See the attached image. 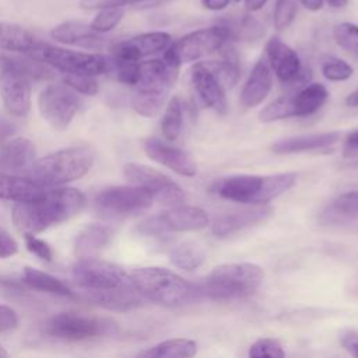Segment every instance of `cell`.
I'll use <instances>...</instances> for the list:
<instances>
[{
  "mask_svg": "<svg viewBox=\"0 0 358 358\" xmlns=\"http://www.w3.org/2000/svg\"><path fill=\"white\" fill-rule=\"evenodd\" d=\"M85 206V196L76 187L49 189L39 200L17 203L13 222L22 234H39L77 215Z\"/></svg>",
  "mask_w": 358,
  "mask_h": 358,
  "instance_id": "cell-1",
  "label": "cell"
},
{
  "mask_svg": "<svg viewBox=\"0 0 358 358\" xmlns=\"http://www.w3.org/2000/svg\"><path fill=\"white\" fill-rule=\"evenodd\" d=\"M295 172L271 175L239 173L222 178L214 185V192L224 200L243 206L268 204L271 200L291 190L296 183Z\"/></svg>",
  "mask_w": 358,
  "mask_h": 358,
  "instance_id": "cell-2",
  "label": "cell"
},
{
  "mask_svg": "<svg viewBox=\"0 0 358 358\" xmlns=\"http://www.w3.org/2000/svg\"><path fill=\"white\" fill-rule=\"evenodd\" d=\"M94 161L95 152L90 147H69L34 161L27 176L45 189H55L85 176Z\"/></svg>",
  "mask_w": 358,
  "mask_h": 358,
  "instance_id": "cell-3",
  "label": "cell"
},
{
  "mask_svg": "<svg viewBox=\"0 0 358 358\" xmlns=\"http://www.w3.org/2000/svg\"><path fill=\"white\" fill-rule=\"evenodd\" d=\"M130 278L144 299L162 306H183L201 298L199 284L185 280L169 268L140 267L130 273Z\"/></svg>",
  "mask_w": 358,
  "mask_h": 358,
  "instance_id": "cell-4",
  "label": "cell"
},
{
  "mask_svg": "<svg viewBox=\"0 0 358 358\" xmlns=\"http://www.w3.org/2000/svg\"><path fill=\"white\" fill-rule=\"evenodd\" d=\"M264 280L263 268L256 263H224L199 284L201 298L232 301L252 295Z\"/></svg>",
  "mask_w": 358,
  "mask_h": 358,
  "instance_id": "cell-5",
  "label": "cell"
},
{
  "mask_svg": "<svg viewBox=\"0 0 358 358\" xmlns=\"http://www.w3.org/2000/svg\"><path fill=\"white\" fill-rule=\"evenodd\" d=\"M73 278L90 301L109 292L134 287L130 274L122 267L98 257L78 259L73 266Z\"/></svg>",
  "mask_w": 358,
  "mask_h": 358,
  "instance_id": "cell-6",
  "label": "cell"
},
{
  "mask_svg": "<svg viewBox=\"0 0 358 358\" xmlns=\"http://www.w3.org/2000/svg\"><path fill=\"white\" fill-rule=\"evenodd\" d=\"M208 224L210 217L206 210L197 206L180 204L143 220L136 231L148 238H165L176 232L200 231Z\"/></svg>",
  "mask_w": 358,
  "mask_h": 358,
  "instance_id": "cell-7",
  "label": "cell"
},
{
  "mask_svg": "<svg viewBox=\"0 0 358 358\" xmlns=\"http://www.w3.org/2000/svg\"><path fill=\"white\" fill-rule=\"evenodd\" d=\"M35 57L56 69L64 74H80V76H92L108 73L110 70L109 57L101 53H87L70 50L52 45L39 43L38 49L34 52Z\"/></svg>",
  "mask_w": 358,
  "mask_h": 358,
  "instance_id": "cell-8",
  "label": "cell"
},
{
  "mask_svg": "<svg viewBox=\"0 0 358 358\" xmlns=\"http://www.w3.org/2000/svg\"><path fill=\"white\" fill-rule=\"evenodd\" d=\"M122 171L129 185L145 189L154 201L166 207L185 204V190L164 172L138 162H127Z\"/></svg>",
  "mask_w": 358,
  "mask_h": 358,
  "instance_id": "cell-9",
  "label": "cell"
},
{
  "mask_svg": "<svg viewBox=\"0 0 358 358\" xmlns=\"http://www.w3.org/2000/svg\"><path fill=\"white\" fill-rule=\"evenodd\" d=\"M154 203L152 196L143 187L133 185L112 186L95 197L96 211L106 218H127L147 211Z\"/></svg>",
  "mask_w": 358,
  "mask_h": 358,
  "instance_id": "cell-10",
  "label": "cell"
},
{
  "mask_svg": "<svg viewBox=\"0 0 358 358\" xmlns=\"http://www.w3.org/2000/svg\"><path fill=\"white\" fill-rule=\"evenodd\" d=\"M43 331L62 340H87L109 336L116 331V324L105 317H92L73 312H62L52 316L43 326Z\"/></svg>",
  "mask_w": 358,
  "mask_h": 358,
  "instance_id": "cell-11",
  "label": "cell"
},
{
  "mask_svg": "<svg viewBox=\"0 0 358 358\" xmlns=\"http://www.w3.org/2000/svg\"><path fill=\"white\" fill-rule=\"evenodd\" d=\"M232 32L228 27L211 25L192 31L171 45L179 56L182 64L189 62H199L208 55L220 52L227 43H229Z\"/></svg>",
  "mask_w": 358,
  "mask_h": 358,
  "instance_id": "cell-12",
  "label": "cell"
},
{
  "mask_svg": "<svg viewBox=\"0 0 358 358\" xmlns=\"http://www.w3.org/2000/svg\"><path fill=\"white\" fill-rule=\"evenodd\" d=\"M78 106L77 94L64 84H49L42 90L38 98L42 119L55 130L67 129Z\"/></svg>",
  "mask_w": 358,
  "mask_h": 358,
  "instance_id": "cell-13",
  "label": "cell"
},
{
  "mask_svg": "<svg viewBox=\"0 0 358 358\" xmlns=\"http://www.w3.org/2000/svg\"><path fill=\"white\" fill-rule=\"evenodd\" d=\"M264 50L266 60L281 84L303 87L309 83L310 71L306 73L298 53L280 36H271L266 42Z\"/></svg>",
  "mask_w": 358,
  "mask_h": 358,
  "instance_id": "cell-14",
  "label": "cell"
},
{
  "mask_svg": "<svg viewBox=\"0 0 358 358\" xmlns=\"http://www.w3.org/2000/svg\"><path fill=\"white\" fill-rule=\"evenodd\" d=\"M0 96L13 116L22 117L31 109V81L17 70L8 56H0Z\"/></svg>",
  "mask_w": 358,
  "mask_h": 358,
  "instance_id": "cell-15",
  "label": "cell"
},
{
  "mask_svg": "<svg viewBox=\"0 0 358 358\" xmlns=\"http://www.w3.org/2000/svg\"><path fill=\"white\" fill-rule=\"evenodd\" d=\"M143 148L151 161L168 168L179 176L194 178L197 175V165L192 155L165 140L148 137L143 141Z\"/></svg>",
  "mask_w": 358,
  "mask_h": 358,
  "instance_id": "cell-16",
  "label": "cell"
},
{
  "mask_svg": "<svg viewBox=\"0 0 358 358\" xmlns=\"http://www.w3.org/2000/svg\"><path fill=\"white\" fill-rule=\"evenodd\" d=\"M172 43L171 34L165 31H152L136 35L126 41L116 43L112 49L113 60H129L141 62V59L164 53L165 49Z\"/></svg>",
  "mask_w": 358,
  "mask_h": 358,
  "instance_id": "cell-17",
  "label": "cell"
},
{
  "mask_svg": "<svg viewBox=\"0 0 358 358\" xmlns=\"http://www.w3.org/2000/svg\"><path fill=\"white\" fill-rule=\"evenodd\" d=\"M271 213L273 208L268 204H253L227 211L214 218L211 232L218 238H225L267 220Z\"/></svg>",
  "mask_w": 358,
  "mask_h": 358,
  "instance_id": "cell-18",
  "label": "cell"
},
{
  "mask_svg": "<svg viewBox=\"0 0 358 358\" xmlns=\"http://www.w3.org/2000/svg\"><path fill=\"white\" fill-rule=\"evenodd\" d=\"M190 80L196 95L206 108L214 110L218 115H227L228 99L225 88L201 62H197L192 67Z\"/></svg>",
  "mask_w": 358,
  "mask_h": 358,
  "instance_id": "cell-19",
  "label": "cell"
},
{
  "mask_svg": "<svg viewBox=\"0 0 358 358\" xmlns=\"http://www.w3.org/2000/svg\"><path fill=\"white\" fill-rule=\"evenodd\" d=\"M273 90V71L266 59H259L252 67L241 91V105L252 109L263 103Z\"/></svg>",
  "mask_w": 358,
  "mask_h": 358,
  "instance_id": "cell-20",
  "label": "cell"
},
{
  "mask_svg": "<svg viewBox=\"0 0 358 358\" xmlns=\"http://www.w3.org/2000/svg\"><path fill=\"white\" fill-rule=\"evenodd\" d=\"M341 140V133L337 130L320 131V133H306L281 138L271 144V151L274 154H299L308 151L326 150L336 145Z\"/></svg>",
  "mask_w": 358,
  "mask_h": 358,
  "instance_id": "cell-21",
  "label": "cell"
},
{
  "mask_svg": "<svg viewBox=\"0 0 358 358\" xmlns=\"http://www.w3.org/2000/svg\"><path fill=\"white\" fill-rule=\"evenodd\" d=\"M50 36L64 45H73L83 49L99 50L105 48L106 38L95 32L90 24L83 21H66L50 31Z\"/></svg>",
  "mask_w": 358,
  "mask_h": 358,
  "instance_id": "cell-22",
  "label": "cell"
},
{
  "mask_svg": "<svg viewBox=\"0 0 358 358\" xmlns=\"http://www.w3.org/2000/svg\"><path fill=\"white\" fill-rule=\"evenodd\" d=\"M35 161V145L25 137H13L0 145V172L18 173Z\"/></svg>",
  "mask_w": 358,
  "mask_h": 358,
  "instance_id": "cell-23",
  "label": "cell"
},
{
  "mask_svg": "<svg viewBox=\"0 0 358 358\" xmlns=\"http://www.w3.org/2000/svg\"><path fill=\"white\" fill-rule=\"evenodd\" d=\"M49 189L31 180L28 176L0 172V199L15 203H31L39 200Z\"/></svg>",
  "mask_w": 358,
  "mask_h": 358,
  "instance_id": "cell-24",
  "label": "cell"
},
{
  "mask_svg": "<svg viewBox=\"0 0 358 358\" xmlns=\"http://www.w3.org/2000/svg\"><path fill=\"white\" fill-rule=\"evenodd\" d=\"M355 220H358V190L337 196L319 214L322 225H343Z\"/></svg>",
  "mask_w": 358,
  "mask_h": 358,
  "instance_id": "cell-25",
  "label": "cell"
},
{
  "mask_svg": "<svg viewBox=\"0 0 358 358\" xmlns=\"http://www.w3.org/2000/svg\"><path fill=\"white\" fill-rule=\"evenodd\" d=\"M329 90L322 83H308L292 95L294 117L315 115L329 99Z\"/></svg>",
  "mask_w": 358,
  "mask_h": 358,
  "instance_id": "cell-26",
  "label": "cell"
},
{
  "mask_svg": "<svg viewBox=\"0 0 358 358\" xmlns=\"http://www.w3.org/2000/svg\"><path fill=\"white\" fill-rule=\"evenodd\" d=\"M112 231L102 224L87 225L74 241V253L77 259L96 257V255L110 242Z\"/></svg>",
  "mask_w": 358,
  "mask_h": 358,
  "instance_id": "cell-27",
  "label": "cell"
},
{
  "mask_svg": "<svg viewBox=\"0 0 358 358\" xmlns=\"http://www.w3.org/2000/svg\"><path fill=\"white\" fill-rule=\"evenodd\" d=\"M197 354V343L192 338L175 337L157 343L134 358H193Z\"/></svg>",
  "mask_w": 358,
  "mask_h": 358,
  "instance_id": "cell-28",
  "label": "cell"
},
{
  "mask_svg": "<svg viewBox=\"0 0 358 358\" xmlns=\"http://www.w3.org/2000/svg\"><path fill=\"white\" fill-rule=\"evenodd\" d=\"M39 43L24 27L10 22H0V49L15 53L35 52Z\"/></svg>",
  "mask_w": 358,
  "mask_h": 358,
  "instance_id": "cell-29",
  "label": "cell"
},
{
  "mask_svg": "<svg viewBox=\"0 0 358 358\" xmlns=\"http://www.w3.org/2000/svg\"><path fill=\"white\" fill-rule=\"evenodd\" d=\"M220 52L222 53L221 59L206 60L201 63L215 76V78L227 91L228 88H232L239 80V63L234 49L228 46V43Z\"/></svg>",
  "mask_w": 358,
  "mask_h": 358,
  "instance_id": "cell-30",
  "label": "cell"
},
{
  "mask_svg": "<svg viewBox=\"0 0 358 358\" xmlns=\"http://www.w3.org/2000/svg\"><path fill=\"white\" fill-rule=\"evenodd\" d=\"M21 281L27 287L36 289V291L49 292V294H55V295H60V296H71L73 295L71 289L62 280L56 278L55 275H52L49 273H45L42 270H38V268H34L29 266L24 267Z\"/></svg>",
  "mask_w": 358,
  "mask_h": 358,
  "instance_id": "cell-31",
  "label": "cell"
},
{
  "mask_svg": "<svg viewBox=\"0 0 358 358\" xmlns=\"http://www.w3.org/2000/svg\"><path fill=\"white\" fill-rule=\"evenodd\" d=\"M183 126V102L175 95L171 96L165 105V110L161 119V133L168 143H173L179 138Z\"/></svg>",
  "mask_w": 358,
  "mask_h": 358,
  "instance_id": "cell-32",
  "label": "cell"
},
{
  "mask_svg": "<svg viewBox=\"0 0 358 358\" xmlns=\"http://www.w3.org/2000/svg\"><path fill=\"white\" fill-rule=\"evenodd\" d=\"M204 252L193 243H182L172 249L169 255L171 263L182 270L193 271L197 267H200L204 262Z\"/></svg>",
  "mask_w": 358,
  "mask_h": 358,
  "instance_id": "cell-33",
  "label": "cell"
},
{
  "mask_svg": "<svg viewBox=\"0 0 358 358\" xmlns=\"http://www.w3.org/2000/svg\"><path fill=\"white\" fill-rule=\"evenodd\" d=\"M257 117L262 123H273L294 117L292 95H281L273 99L259 110Z\"/></svg>",
  "mask_w": 358,
  "mask_h": 358,
  "instance_id": "cell-34",
  "label": "cell"
},
{
  "mask_svg": "<svg viewBox=\"0 0 358 358\" xmlns=\"http://www.w3.org/2000/svg\"><path fill=\"white\" fill-rule=\"evenodd\" d=\"M11 62L17 67V70L22 76H25L31 83L48 81L55 77L52 67L39 60L38 57H11Z\"/></svg>",
  "mask_w": 358,
  "mask_h": 358,
  "instance_id": "cell-35",
  "label": "cell"
},
{
  "mask_svg": "<svg viewBox=\"0 0 358 358\" xmlns=\"http://www.w3.org/2000/svg\"><path fill=\"white\" fill-rule=\"evenodd\" d=\"M322 76L331 83H343L352 77L354 69L352 66L341 57L327 56L320 66Z\"/></svg>",
  "mask_w": 358,
  "mask_h": 358,
  "instance_id": "cell-36",
  "label": "cell"
},
{
  "mask_svg": "<svg viewBox=\"0 0 358 358\" xmlns=\"http://www.w3.org/2000/svg\"><path fill=\"white\" fill-rule=\"evenodd\" d=\"M336 43L348 53L358 57V25L352 22H340L333 29Z\"/></svg>",
  "mask_w": 358,
  "mask_h": 358,
  "instance_id": "cell-37",
  "label": "cell"
},
{
  "mask_svg": "<svg viewBox=\"0 0 358 358\" xmlns=\"http://www.w3.org/2000/svg\"><path fill=\"white\" fill-rule=\"evenodd\" d=\"M248 358H285V351L277 338H257L248 350Z\"/></svg>",
  "mask_w": 358,
  "mask_h": 358,
  "instance_id": "cell-38",
  "label": "cell"
},
{
  "mask_svg": "<svg viewBox=\"0 0 358 358\" xmlns=\"http://www.w3.org/2000/svg\"><path fill=\"white\" fill-rule=\"evenodd\" d=\"M166 102V98L154 96V95H145L133 92L131 96V105L133 109L143 117H155L162 110L164 105Z\"/></svg>",
  "mask_w": 358,
  "mask_h": 358,
  "instance_id": "cell-39",
  "label": "cell"
},
{
  "mask_svg": "<svg viewBox=\"0 0 358 358\" xmlns=\"http://www.w3.org/2000/svg\"><path fill=\"white\" fill-rule=\"evenodd\" d=\"M123 17H124L123 8H103L98 11V14L91 21L90 27L98 34H106L115 29L123 20Z\"/></svg>",
  "mask_w": 358,
  "mask_h": 358,
  "instance_id": "cell-40",
  "label": "cell"
},
{
  "mask_svg": "<svg viewBox=\"0 0 358 358\" xmlns=\"http://www.w3.org/2000/svg\"><path fill=\"white\" fill-rule=\"evenodd\" d=\"M296 17L295 0H275L273 10V25L277 31L287 29Z\"/></svg>",
  "mask_w": 358,
  "mask_h": 358,
  "instance_id": "cell-41",
  "label": "cell"
},
{
  "mask_svg": "<svg viewBox=\"0 0 358 358\" xmlns=\"http://www.w3.org/2000/svg\"><path fill=\"white\" fill-rule=\"evenodd\" d=\"M63 84L73 90L76 94L83 95H95L99 91V84L92 76H80V74H64Z\"/></svg>",
  "mask_w": 358,
  "mask_h": 358,
  "instance_id": "cell-42",
  "label": "cell"
},
{
  "mask_svg": "<svg viewBox=\"0 0 358 358\" xmlns=\"http://www.w3.org/2000/svg\"><path fill=\"white\" fill-rule=\"evenodd\" d=\"M24 241H25L27 249L31 253H34L35 256H38L39 259H42L45 262H52L53 250L48 242H45L43 239L38 238L34 234H24Z\"/></svg>",
  "mask_w": 358,
  "mask_h": 358,
  "instance_id": "cell-43",
  "label": "cell"
},
{
  "mask_svg": "<svg viewBox=\"0 0 358 358\" xmlns=\"http://www.w3.org/2000/svg\"><path fill=\"white\" fill-rule=\"evenodd\" d=\"M148 0H81L80 7L84 10H103V8H123Z\"/></svg>",
  "mask_w": 358,
  "mask_h": 358,
  "instance_id": "cell-44",
  "label": "cell"
},
{
  "mask_svg": "<svg viewBox=\"0 0 358 358\" xmlns=\"http://www.w3.org/2000/svg\"><path fill=\"white\" fill-rule=\"evenodd\" d=\"M18 322L17 312L11 306L0 303V333L14 330L18 326Z\"/></svg>",
  "mask_w": 358,
  "mask_h": 358,
  "instance_id": "cell-45",
  "label": "cell"
},
{
  "mask_svg": "<svg viewBox=\"0 0 358 358\" xmlns=\"http://www.w3.org/2000/svg\"><path fill=\"white\" fill-rule=\"evenodd\" d=\"M18 252L17 241L10 235V232L0 227V259H7Z\"/></svg>",
  "mask_w": 358,
  "mask_h": 358,
  "instance_id": "cell-46",
  "label": "cell"
},
{
  "mask_svg": "<svg viewBox=\"0 0 358 358\" xmlns=\"http://www.w3.org/2000/svg\"><path fill=\"white\" fill-rule=\"evenodd\" d=\"M341 345L351 354L352 358H358V330L345 329L340 333Z\"/></svg>",
  "mask_w": 358,
  "mask_h": 358,
  "instance_id": "cell-47",
  "label": "cell"
},
{
  "mask_svg": "<svg viewBox=\"0 0 358 358\" xmlns=\"http://www.w3.org/2000/svg\"><path fill=\"white\" fill-rule=\"evenodd\" d=\"M241 29H242V34L246 36V38H259L264 31H263V27L262 24L253 17V15H246L241 24Z\"/></svg>",
  "mask_w": 358,
  "mask_h": 358,
  "instance_id": "cell-48",
  "label": "cell"
},
{
  "mask_svg": "<svg viewBox=\"0 0 358 358\" xmlns=\"http://www.w3.org/2000/svg\"><path fill=\"white\" fill-rule=\"evenodd\" d=\"M341 151L345 158H352L358 155V129L350 131L345 136Z\"/></svg>",
  "mask_w": 358,
  "mask_h": 358,
  "instance_id": "cell-49",
  "label": "cell"
},
{
  "mask_svg": "<svg viewBox=\"0 0 358 358\" xmlns=\"http://www.w3.org/2000/svg\"><path fill=\"white\" fill-rule=\"evenodd\" d=\"M15 131H17V124L11 119L0 116V145L8 141L10 138H13Z\"/></svg>",
  "mask_w": 358,
  "mask_h": 358,
  "instance_id": "cell-50",
  "label": "cell"
},
{
  "mask_svg": "<svg viewBox=\"0 0 358 358\" xmlns=\"http://www.w3.org/2000/svg\"><path fill=\"white\" fill-rule=\"evenodd\" d=\"M231 0H201V6L210 11H221L229 6Z\"/></svg>",
  "mask_w": 358,
  "mask_h": 358,
  "instance_id": "cell-51",
  "label": "cell"
},
{
  "mask_svg": "<svg viewBox=\"0 0 358 358\" xmlns=\"http://www.w3.org/2000/svg\"><path fill=\"white\" fill-rule=\"evenodd\" d=\"M301 6L303 8H306L308 11H312V13H316L319 10L323 8V3L324 0H299Z\"/></svg>",
  "mask_w": 358,
  "mask_h": 358,
  "instance_id": "cell-52",
  "label": "cell"
},
{
  "mask_svg": "<svg viewBox=\"0 0 358 358\" xmlns=\"http://www.w3.org/2000/svg\"><path fill=\"white\" fill-rule=\"evenodd\" d=\"M267 1H268V0H243L245 7H246V10H248L249 13H256V11L262 10V8L266 6Z\"/></svg>",
  "mask_w": 358,
  "mask_h": 358,
  "instance_id": "cell-53",
  "label": "cell"
},
{
  "mask_svg": "<svg viewBox=\"0 0 358 358\" xmlns=\"http://www.w3.org/2000/svg\"><path fill=\"white\" fill-rule=\"evenodd\" d=\"M344 103H345L348 108H358V88L354 90L352 92H350V94L345 96Z\"/></svg>",
  "mask_w": 358,
  "mask_h": 358,
  "instance_id": "cell-54",
  "label": "cell"
},
{
  "mask_svg": "<svg viewBox=\"0 0 358 358\" xmlns=\"http://www.w3.org/2000/svg\"><path fill=\"white\" fill-rule=\"evenodd\" d=\"M331 8H344L350 0H326Z\"/></svg>",
  "mask_w": 358,
  "mask_h": 358,
  "instance_id": "cell-55",
  "label": "cell"
},
{
  "mask_svg": "<svg viewBox=\"0 0 358 358\" xmlns=\"http://www.w3.org/2000/svg\"><path fill=\"white\" fill-rule=\"evenodd\" d=\"M0 358H8V352L6 351L4 347L0 345Z\"/></svg>",
  "mask_w": 358,
  "mask_h": 358,
  "instance_id": "cell-56",
  "label": "cell"
},
{
  "mask_svg": "<svg viewBox=\"0 0 358 358\" xmlns=\"http://www.w3.org/2000/svg\"><path fill=\"white\" fill-rule=\"evenodd\" d=\"M235 1H236V3H239V1H243V0H235Z\"/></svg>",
  "mask_w": 358,
  "mask_h": 358,
  "instance_id": "cell-57",
  "label": "cell"
}]
</instances>
